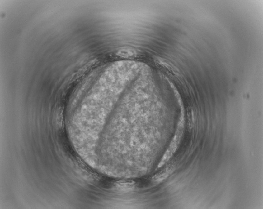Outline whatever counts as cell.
<instances>
[{
  "label": "cell",
  "instance_id": "6da1fadb",
  "mask_svg": "<svg viewBox=\"0 0 263 209\" xmlns=\"http://www.w3.org/2000/svg\"><path fill=\"white\" fill-rule=\"evenodd\" d=\"M171 171V169H170V167H167L166 169L160 172L157 175H155L154 177V180L156 182L162 181L170 175Z\"/></svg>",
  "mask_w": 263,
  "mask_h": 209
},
{
  "label": "cell",
  "instance_id": "7a4b0ae2",
  "mask_svg": "<svg viewBox=\"0 0 263 209\" xmlns=\"http://www.w3.org/2000/svg\"><path fill=\"white\" fill-rule=\"evenodd\" d=\"M118 51V54L120 56H128L134 55L135 51L131 49H121Z\"/></svg>",
  "mask_w": 263,
  "mask_h": 209
}]
</instances>
